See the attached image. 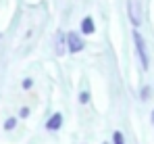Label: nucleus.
Returning a JSON list of instances; mask_svg holds the SVG:
<instances>
[{"mask_svg": "<svg viewBox=\"0 0 154 144\" xmlns=\"http://www.w3.org/2000/svg\"><path fill=\"white\" fill-rule=\"evenodd\" d=\"M131 36H133L135 52H137V56H140V63H142V67H144V69H148V67H150V59H148V50H146V42H144L142 34L133 29V34H131Z\"/></svg>", "mask_w": 154, "mask_h": 144, "instance_id": "nucleus-1", "label": "nucleus"}, {"mask_svg": "<svg viewBox=\"0 0 154 144\" xmlns=\"http://www.w3.org/2000/svg\"><path fill=\"white\" fill-rule=\"evenodd\" d=\"M127 13H129V21L137 25L142 23V6H140V0H127Z\"/></svg>", "mask_w": 154, "mask_h": 144, "instance_id": "nucleus-2", "label": "nucleus"}, {"mask_svg": "<svg viewBox=\"0 0 154 144\" xmlns=\"http://www.w3.org/2000/svg\"><path fill=\"white\" fill-rule=\"evenodd\" d=\"M83 46H85V42L79 38V34H69L67 36V50L71 52V54H75V52H81L83 50Z\"/></svg>", "mask_w": 154, "mask_h": 144, "instance_id": "nucleus-3", "label": "nucleus"}, {"mask_svg": "<svg viewBox=\"0 0 154 144\" xmlns=\"http://www.w3.org/2000/svg\"><path fill=\"white\" fill-rule=\"evenodd\" d=\"M60 125H63V115L60 113H54L50 119L46 121V130H50V132H56Z\"/></svg>", "mask_w": 154, "mask_h": 144, "instance_id": "nucleus-4", "label": "nucleus"}, {"mask_svg": "<svg viewBox=\"0 0 154 144\" xmlns=\"http://www.w3.org/2000/svg\"><path fill=\"white\" fill-rule=\"evenodd\" d=\"M81 31H83L85 36H90V34L96 31V25H94V19H92V17H85V19L81 21Z\"/></svg>", "mask_w": 154, "mask_h": 144, "instance_id": "nucleus-5", "label": "nucleus"}, {"mask_svg": "<svg viewBox=\"0 0 154 144\" xmlns=\"http://www.w3.org/2000/svg\"><path fill=\"white\" fill-rule=\"evenodd\" d=\"M63 42H67V36L65 34H56V54H65V46H63Z\"/></svg>", "mask_w": 154, "mask_h": 144, "instance_id": "nucleus-6", "label": "nucleus"}, {"mask_svg": "<svg viewBox=\"0 0 154 144\" xmlns=\"http://www.w3.org/2000/svg\"><path fill=\"white\" fill-rule=\"evenodd\" d=\"M17 127V117H8V119L4 121V130L6 132H11V130H15Z\"/></svg>", "mask_w": 154, "mask_h": 144, "instance_id": "nucleus-7", "label": "nucleus"}, {"mask_svg": "<svg viewBox=\"0 0 154 144\" xmlns=\"http://www.w3.org/2000/svg\"><path fill=\"white\" fill-rule=\"evenodd\" d=\"M112 144H125V138H123V134H121L119 130L112 134Z\"/></svg>", "mask_w": 154, "mask_h": 144, "instance_id": "nucleus-8", "label": "nucleus"}, {"mask_svg": "<svg viewBox=\"0 0 154 144\" xmlns=\"http://www.w3.org/2000/svg\"><path fill=\"white\" fill-rule=\"evenodd\" d=\"M79 102H81V104H88V102H90V92H88V90H83V92L79 94Z\"/></svg>", "mask_w": 154, "mask_h": 144, "instance_id": "nucleus-9", "label": "nucleus"}, {"mask_svg": "<svg viewBox=\"0 0 154 144\" xmlns=\"http://www.w3.org/2000/svg\"><path fill=\"white\" fill-rule=\"evenodd\" d=\"M31 86H33V82H31L29 77H27V79H23V90H29Z\"/></svg>", "mask_w": 154, "mask_h": 144, "instance_id": "nucleus-10", "label": "nucleus"}, {"mask_svg": "<svg viewBox=\"0 0 154 144\" xmlns=\"http://www.w3.org/2000/svg\"><path fill=\"white\" fill-rule=\"evenodd\" d=\"M148 94H150V88H148V86H146V88H144V90H142V98H148Z\"/></svg>", "mask_w": 154, "mask_h": 144, "instance_id": "nucleus-11", "label": "nucleus"}, {"mask_svg": "<svg viewBox=\"0 0 154 144\" xmlns=\"http://www.w3.org/2000/svg\"><path fill=\"white\" fill-rule=\"evenodd\" d=\"M19 115H21V117H27V115H29V109H27V107H23V109H21V113H19Z\"/></svg>", "mask_w": 154, "mask_h": 144, "instance_id": "nucleus-12", "label": "nucleus"}, {"mask_svg": "<svg viewBox=\"0 0 154 144\" xmlns=\"http://www.w3.org/2000/svg\"><path fill=\"white\" fill-rule=\"evenodd\" d=\"M152 121H154V111H152Z\"/></svg>", "mask_w": 154, "mask_h": 144, "instance_id": "nucleus-13", "label": "nucleus"}]
</instances>
